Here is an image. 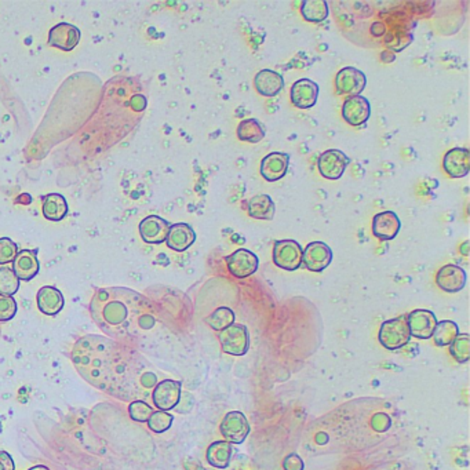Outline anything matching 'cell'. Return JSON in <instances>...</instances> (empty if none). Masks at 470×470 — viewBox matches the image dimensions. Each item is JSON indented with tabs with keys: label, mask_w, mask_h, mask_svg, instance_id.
Returning a JSON list of instances; mask_svg holds the SVG:
<instances>
[{
	"label": "cell",
	"mask_w": 470,
	"mask_h": 470,
	"mask_svg": "<svg viewBox=\"0 0 470 470\" xmlns=\"http://www.w3.org/2000/svg\"><path fill=\"white\" fill-rule=\"evenodd\" d=\"M147 302L138 293L123 287H108L95 291L90 313L97 327L112 340H128L140 328L148 330L155 320L145 312Z\"/></svg>",
	"instance_id": "obj_2"
},
{
	"label": "cell",
	"mask_w": 470,
	"mask_h": 470,
	"mask_svg": "<svg viewBox=\"0 0 470 470\" xmlns=\"http://www.w3.org/2000/svg\"><path fill=\"white\" fill-rule=\"evenodd\" d=\"M443 169L451 178H464L470 171V152L468 148H452L443 159Z\"/></svg>",
	"instance_id": "obj_20"
},
{
	"label": "cell",
	"mask_w": 470,
	"mask_h": 470,
	"mask_svg": "<svg viewBox=\"0 0 470 470\" xmlns=\"http://www.w3.org/2000/svg\"><path fill=\"white\" fill-rule=\"evenodd\" d=\"M17 313V302L10 296L0 294V321L11 320Z\"/></svg>",
	"instance_id": "obj_37"
},
{
	"label": "cell",
	"mask_w": 470,
	"mask_h": 470,
	"mask_svg": "<svg viewBox=\"0 0 470 470\" xmlns=\"http://www.w3.org/2000/svg\"><path fill=\"white\" fill-rule=\"evenodd\" d=\"M290 155L284 152H271L261 160L259 172L268 182L281 179L288 170Z\"/></svg>",
	"instance_id": "obj_14"
},
{
	"label": "cell",
	"mask_w": 470,
	"mask_h": 470,
	"mask_svg": "<svg viewBox=\"0 0 470 470\" xmlns=\"http://www.w3.org/2000/svg\"><path fill=\"white\" fill-rule=\"evenodd\" d=\"M20 288V278L16 276L11 268H0V294L13 297Z\"/></svg>",
	"instance_id": "obj_33"
},
{
	"label": "cell",
	"mask_w": 470,
	"mask_h": 470,
	"mask_svg": "<svg viewBox=\"0 0 470 470\" xmlns=\"http://www.w3.org/2000/svg\"><path fill=\"white\" fill-rule=\"evenodd\" d=\"M16 465L11 455L6 451H0V470H14Z\"/></svg>",
	"instance_id": "obj_39"
},
{
	"label": "cell",
	"mask_w": 470,
	"mask_h": 470,
	"mask_svg": "<svg viewBox=\"0 0 470 470\" xmlns=\"http://www.w3.org/2000/svg\"><path fill=\"white\" fill-rule=\"evenodd\" d=\"M466 280L468 276L465 269L454 263L444 265L436 275L437 286L449 294L459 293L461 290H464V287L466 286Z\"/></svg>",
	"instance_id": "obj_15"
},
{
	"label": "cell",
	"mask_w": 470,
	"mask_h": 470,
	"mask_svg": "<svg viewBox=\"0 0 470 470\" xmlns=\"http://www.w3.org/2000/svg\"><path fill=\"white\" fill-rule=\"evenodd\" d=\"M226 265L232 276L246 278L254 275L258 271L259 259L253 251L247 249H239L234 254L226 256Z\"/></svg>",
	"instance_id": "obj_12"
},
{
	"label": "cell",
	"mask_w": 470,
	"mask_h": 470,
	"mask_svg": "<svg viewBox=\"0 0 470 470\" xmlns=\"http://www.w3.org/2000/svg\"><path fill=\"white\" fill-rule=\"evenodd\" d=\"M301 13L306 21L320 24L328 17V4L324 0H306L302 3Z\"/></svg>",
	"instance_id": "obj_29"
},
{
	"label": "cell",
	"mask_w": 470,
	"mask_h": 470,
	"mask_svg": "<svg viewBox=\"0 0 470 470\" xmlns=\"http://www.w3.org/2000/svg\"><path fill=\"white\" fill-rule=\"evenodd\" d=\"M350 159L342 150H328L323 152L318 160V169L325 179H340L346 167L349 166Z\"/></svg>",
	"instance_id": "obj_7"
},
{
	"label": "cell",
	"mask_w": 470,
	"mask_h": 470,
	"mask_svg": "<svg viewBox=\"0 0 470 470\" xmlns=\"http://www.w3.org/2000/svg\"><path fill=\"white\" fill-rule=\"evenodd\" d=\"M140 381L144 387H153L156 385V375L152 372H145V374H142Z\"/></svg>",
	"instance_id": "obj_41"
},
{
	"label": "cell",
	"mask_w": 470,
	"mask_h": 470,
	"mask_svg": "<svg viewBox=\"0 0 470 470\" xmlns=\"http://www.w3.org/2000/svg\"><path fill=\"white\" fill-rule=\"evenodd\" d=\"M236 134L237 138L243 142L256 144L265 138V126L254 118L244 119L239 123Z\"/></svg>",
	"instance_id": "obj_28"
},
{
	"label": "cell",
	"mask_w": 470,
	"mask_h": 470,
	"mask_svg": "<svg viewBox=\"0 0 470 470\" xmlns=\"http://www.w3.org/2000/svg\"><path fill=\"white\" fill-rule=\"evenodd\" d=\"M371 116V105L370 101L363 95L348 97L342 105V118L343 120L353 126L360 127Z\"/></svg>",
	"instance_id": "obj_10"
},
{
	"label": "cell",
	"mask_w": 470,
	"mask_h": 470,
	"mask_svg": "<svg viewBox=\"0 0 470 470\" xmlns=\"http://www.w3.org/2000/svg\"><path fill=\"white\" fill-rule=\"evenodd\" d=\"M302 246L293 239L276 240L273 244V262L280 269L290 272L299 269L302 266Z\"/></svg>",
	"instance_id": "obj_5"
},
{
	"label": "cell",
	"mask_w": 470,
	"mask_h": 470,
	"mask_svg": "<svg viewBox=\"0 0 470 470\" xmlns=\"http://www.w3.org/2000/svg\"><path fill=\"white\" fill-rule=\"evenodd\" d=\"M235 312L231 308L221 306V308H216L209 318H206V323L213 330L221 333L225 328H228L229 325H232L235 323Z\"/></svg>",
	"instance_id": "obj_31"
},
{
	"label": "cell",
	"mask_w": 470,
	"mask_h": 470,
	"mask_svg": "<svg viewBox=\"0 0 470 470\" xmlns=\"http://www.w3.org/2000/svg\"><path fill=\"white\" fill-rule=\"evenodd\" d=\"M174 417L167 411H153L148 419V427L155 433H164L170 429Z\"/></svg>",
	"instance_id": "obj_34"
},
{
	"label": "cell",
	"mask_w": 470,
	"mask_h": 470,
	"mask_svg": "<svg viewBox=\"0 0 470 470\" xmlns=\"http://www.w3.org/2000/svg\"><path fill=\"white\" fill-rule=\"evenodd\" d=\"M181 382L164 380L155 386L152 399L159 411H170L178 406L181 400Z\"/></svg>",
	"instance_id": "obj_13"
},
{
	"label": "cell",
	"mask_w": 470,
	"mask_h": 470,
	"mask_svg": "<svg viewBox=\"0 0 470 470\" xmlns=\"http://www.w3.org/2000/svg\"><path fill=\"white\" fill-rule=\"evenodd\" d=\"M256 91L263 97H275L284 88V78L272 69H262L254 78Z\"/></svg>",
	"instance_id": "obj_23"
},
{
	"label": "cell",
	"mask_w": 470,
	"mask_h": 470,
	"mask_svg": "<svg viewBox=\"0 0 470 470\" xmlns=\"http://www.w3.org/2000/svg\"><path fill=\"white\" fill-rule=\"evenodd\" d=\"M407 324L411 337L418 340H429L434 333L437 318L433 312L427 309H415L407 315Z\"/></svg>",
	"instance_id": "obj_11"
},
{
	"label": "cell",
	"mask_w": 470,
	"mask_h": 470,
	"mask_svg": "<svg viewBox=\"0 0 470 470\" xmlns=\"http://www.w3.org/2000/svg\"><path fill=\"white\" fill-rule=\"evenodd\" d=\"M170 222L159 215H150L144 218L140 224V234L145 243L148 244H162L166 241Z\"/></svg>",
	"instance_id": "obj_16"
},
{
	"label": "cell",
	"mask_w": 470,
	"mask_h": 470,
	"mask_svg": "<svg viewBox=\"0 0 470 470\" xmlns=\"http://www.w3.org/2000/svg\"><path fill=\"white\" fill-rule=\"evenodd\" d=\"M283 469L284 470H303L305 464L298 454H288L283 459Z\"/></svg>",
	"instance_id": "obj_38"
},
{
	"label": "cell",
	"mask_w": 470,
	"mask_h": 470,
	"mask_svg": "<svg viewBox=\"0 0 470 470\" xmlns=\"http://www.w3.org/2000/svg\"><path fill=\"white\" fill-rule=\"evenodd\" d=\"M68 202L60 193H48L43 197V215L48 221H61L68 214Z\"/></svg>",
	"instance_id": "obj_27"
},
{
	"label": "cell",
	"mask_w": 470,
	"mask_h": 470,
	"mask_svg": "<svg viewBox=\"0 0 470 470\" xmlns=\"http://www.w3.org/2000/svg\"><path fill=\"white\" fill-rule=\"evenodd\" d=\"M333 261V250L324 241L309 243L302 254V263L310 272L320 273L330 266Z\"/></svg>",
	"instance_id": "obj_8"
},
{
	"label": "cell",
	"mask_w": 470,
	"mask_h": 470,
	"mask_svg": "<svg viewBox=\"0 0 470 470\" xmlns=\"http://www.w3.org/2000/svg\"><path fill=\"white\" fill-rule=\"evenodd\" d=\"M131 107H132L134 110H137V112L144 110L145 107H147V100H145V97H144V95H134L132 100H131Z\"/></svg>",
	"instance_id": "obj_40"
},
{
	"label": "cell",
	"mask_w": 470,
	"mask_h": 470,
	"mask_svg": "<svg viewBox=\"0 0 470 470\" xmlns=\"http://www.w3.org/2000/svg\"><path fill=\"white\" fill-rule=\"evenodd\" d=\"M80 41V31L68 22L57 24L50 29L48 43L63 51H72Z\"/></svg>",
	"instance_id": "obj_17"
},
{
	"label": "cell",
	"mask_w": 470,
	"mask_h": 470,
	"mask_svg": "<svg viewBox=\"0 0 470 470\" xmlns=\"http://www.w3.org/2000/svg\"><path fill=\"white\" fill-rule=\"evenodd\" d=\"M380 342L387 350H397L404 348L411 340V334L407 324V315L382 323L380 328Z\"/></svg>",
	"instance_id": "obj_3"
},
{
	"label": "cell",
	"mask_w": 470,
	"mask_h": 470,
	"mask_svg": "<svg viewBox=\"0 0 470 470\" xmlns=\"http://www.w3.org/2000/svg\"><path fill=\"white\" fill-rule=\"evenodd\" d=\"M449 353L459 364L468 363L470 360L469 334H458L449 345Z\"/></svg>",
	"instance_id": "obj_32"
},
{
	"label": "cell",
	"mask_w": 470,
	"mask_h": 470,
	"mask_svg": "<svg viewBox=\"0 0 470 470\" xmlns=\"http://www.w3.org/2000/svg\"><path fill=\"white\" fill-rule=\"evenodd\" d=\"M28 470H50L48 468H46V466H43V465H38V466H33V468H31V469Z\"/></svg>",
	"instance_id": "obj_42"
},
{
	"label": "cell",
	"mask_w": 470,
	"mask_h": 470,
	"mask_svg": "<svg viewBox=\"0 0 470 470\" xmlns=\"http://www.w3.org/2000/svg\"><path fill=\"white\" fill-rule=\"evenodd\" d=\"M458 334H459V327L455 321L442 320L437 321L432 338L434 340V343L437 346H449Z\"/></svg>",
	"instance_id": "obj_30"
},
{
	"label": "cell",
	"mask_w": 470,
	"mask_h": 470,
	"mask_svg": "<svg viewBox=\"0 0 470 470\" xmlns=\"http://www.w3.org/2000/svg\"><path fill=\"white\" fill-rule=\"evenodd\" d=\"M232 454H234L232 444L225 440H219V442H214L213 444L209 446L206 452V459L213 468L226 469L231 464Z\"/></svg>",
	"instance_id": "obj_25"
},
{
	"label": "cell",
	"mask_w": 470,
	"mask_h": 470,
	"mask_svg": "<svg viewBox=\"0 0 470 470\" xmlns=\"http://www.w3.org/2000/svg\"><path fill=\"white\" fill-rule=\"evenodd\" d=\"M367 85L363 72L353 66H345L335 78V88L340 95H360Z\"/></svg>",
	"instance_id": "obj_9"
},
{
	"label": "cell",
	"mask_w": 470,
	"mask_h": 470,
	"mask_svg": "<svg viewBox=\"0 0 470 470\" xmlns=\"http://www.w3.org/2000/svg\"><path fill=\"white\" fill-rule=\"evenodd\" d=\"M319 98V85L310 79H299L291 87V101L299 109L315 107Z\"/></svg>",
	"instance_id": "obj_19"
},
{
	"label": "cell",
	"mask_w": 470,
	"mask_h": 470,
	"mask_svg": "<svg viewBox=\"0 0 470 470\" xmlns=\"http://www.w3.org/2000/svg\"><path fill=\"white\" fill-rule=\"evenodd\" d=\"M194 240H196V234L192 226L184 222H178L171 225L166 243L171 250L177 253H184L192 246Z\"/></svg>",
	"instance_id": "obj_22"
},
{
	"label": "cell",
	"mask_w": 470,
	"mask_h": 470,
	"mask_svg": "<svg viewBox=\"0 0 470 470\" xmlns=\"http://www.w3.org/2000/svg\"><path fill=\"white\" fill-rule=\"evenodd\" d=\"M17 254H19L17 244L9 237H1L0 239V265L13 262Z\"/></svg>",
	"instance_id": "obj_36"
},
{
	"label": "cell",
	"mask_w": 470,
	"mask_h": 470,
	"mask_svg": "<svg viewBox=\"0 0 470 470\" xmlns=\"http://www.w3.org/2000/svg\"><path fill=\"white\" fill-rule=\"evenodd\" d=\"M38 308L47 316H56L63 310L65 305L64 296L60 290L51 286L42 287L38 293Z\"/></svg>",
	"instance_id": "obj_24"
},
{
	"label": "cell",
	"mask_w": 470,
	"mask_h": 470,
	"mask_svg": "<svg viewBox=\"0 0 470 470\" xmlns=\"http://www.w3.org/2000/svg\"><path fill=\"white\" fill-rule=\"evenodd\" d=\"M128 414L130 418L135 422H148L150 415L153 414V408L144 400H134L128 406Z\"/></svg>",
	"instance_id": "obj_35"
},
{
	"label": "cell",
	"mask_w": 470,
	"mask_h": 470,
	"mask_svg": "<svg viewBox=\"0 0 470 470\" xmlns=\"http://www.w3.org/2000/svg\"><path fill=\"white\" fill-rule=\"evenodd\" d=\"M219 430L225 442L231 444H241L250 434V424L243 412L231 411L224 417Z\"/></svg>",
	"instance_id": "obj_6"
},
{
	"label": "cell",
	"mask_w": 470,
	"mask_h": 470,
	"mask_svg": "<svg viewBox=\"0 0 470 470\" xmlns=\"http://www.w3.org/2000/svg\"><path fill=\"white\" fill-rule=\"evenodd\" d=\"M222 350L231 356H244L250 349V334L244 324L234 323L219 333Z\"/></svg>",
	"instance_id": "obj_4"
},
{
	"label": "cell",
	"mask_w": 470,
	"mask_h": 470,
	"mask_svg": "<svg viewBox=\"0 0 470 470\" xmlns=\"http://www.w3.org/2000/svg\"><path fill=\"white\" fill-rule=\"evenodd\" d=\"M402 229V221L393 212L378 213L372 219V235L382 241L393 240Z\"/></svg>",
	"instance_id": "obj_18"
},
{
	"label": "cell",
	"mask_w": 470,
	"mask_h": 470,
	"mask_svg": "<svg viewBox=\"0 0 470 470\" xmlns=\"http://www.w3.org/2000/svg\"><path fill=\"white\" fill-rule=\"evenodd\" d=\"M13 272L16 276L29 281L39 273V261L36 250H21L13 261Z\"/></svg>",
	"instance_id": "obj_21"
},
{
	"label": "cell",
	"mask_w": 470,
	"mask_h": 470,
	"mask_svg": "<svg viewBox=\"0 0 470 470\" xmlns=\"http://www.w3.org/2000/svg\"><path fill=\"white\" fill-rule=\"evenodd\" d=\"M135 359L127 345L98 335L80 338L72 349V362L85 382L120 400L132 399L137 393L142 375Z\"/></svg>",
	"instance_id": "obj_1"
},
{
	"label": "cell",
	"mask_w": 470,
	"mask_h": 470,
	"mask_svg": "<svg viewBox=\"0 0 470 470\" xmlns=\"http://www.w3.org/2000/svg\"><path fill=\"white\" fill-rule=\"evenodd\" d=\"M247 212L251 218L256 219H263V221H271L275 216L276 206L275 202L269 194H256L254 197L250 199Z\"/></svg>",
	"instance_id": "obj_26"
}]
</instances>
